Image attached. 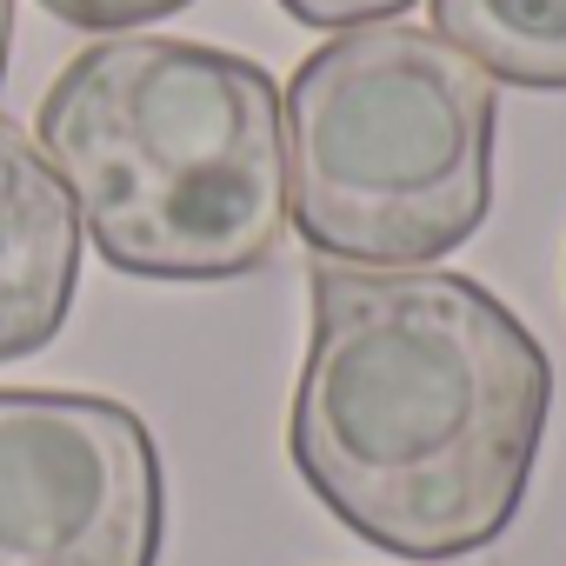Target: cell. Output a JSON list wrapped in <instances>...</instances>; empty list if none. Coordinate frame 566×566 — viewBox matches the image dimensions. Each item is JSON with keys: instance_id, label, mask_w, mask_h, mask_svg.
<instances>
[{"instance_id": "9c48e42d", "label": "cell", "mask_w": 566, "mask_h": 566, "mask_svg": "<svg viewBox=\"0 0 566 566\" xmlns=\"http://www.w3.org/2000/svg\"><path fill=\"white\" fill-rule=\"evenodd\" d=\"M8 54H14V0H0V81H8Z\"/></svg>"}, {"instance_id": "5b68a950", "label": "cell", "mask_w": 566, "mask_h": 566, "mask_svg": "<svg viewBox=\"0 0 566 566\" xmlns=\"http://www.w3.org/2000/svg\"><path fill=\"white\" fill-rule=\"evenodd\" d=\"M81 287V213L21 120L0 114V367L41 354Z\"/></svg>"}, {"instance_id": "3957f363", "label": "cell", "mask_w": 566, "mask_h": 566, "mask_svg": "<svg viewBox=\"0 0 566 566\" xmlns=\"http://www.w3.org/2000/svg\"><path fill=\"white\" fill-rule=\"evenodd\" d=\"M493 81L433 28L374 21L314 48L280 101L287 220L321 260L433 266L493 207Z\"/></svg>"}, {"instance_id": "7a4b0ae2", "label": "cell", "mask_w": 566, "mask_h": 566, "mask_svg": "<svg viewBox=\"0 0 566 566\" xmlns=\"http://www.w3.org/2000/svg\"><path fill=\"white\" fill-rule=\"evenodd\" d=\"M41 154L127 280H247L287 233V134L247 54L107 34L41 94Z\"/></svg>"}, {"instance_id": "277c9868", "label": "cell", "mask_w": 566, "mask_h": 566, "mask_svg": "<svg viewBox=\"0 0 566 566\" xmlns=\"http://www.w3.org/2000/svg\"><path fill=\"white\" fill-rule=\"evenodd\" d=\"M167 467L107 394L0 387V566H160Z\"/></svg>"}, {"instance_id": "6da1fadb", "label": "cell", "mask_w": 566, "mask_h": 566, "mask_svg": "<svg viewBox=\"0 0 566 566\" xmlns=\"http://www.w3.org/2000/svg\"><path fill=\"white\" fill-rule=\"evenodd\" d=\"M287 453L367 546L460 559L493 546L539 467L553 360L526 321L447 266H314Z\"/></svg>"}, {"instance_id": "ba28073f", "label": "cell", "mask_w": 566, "mask_h": 566, "mask_svg": "<svg viewBox=\"0 0 566 566\" xmlns=\"http://www.w3.org/2000/svg\"><path fill=\"white\" fill-rule=\"evenodd\" d=\"M301 28H374V21H394L407 14L413 0H280Z\"/></svg>"}, {"instance_id": "8992f818", "label": "cell", "mask_w": 566, "mask_h": 566, "mask_svg": "<svg viewBox=\"0 0 566 566\" xmlns=\"http://www.w3.org/2000/svg\"><path fill=\"white\" fill-rule=\"evenodd\" d=\"M433 34L486 81L566 94V0H433Z\"/></svg>"}, {"instance_id": "52a82bcc", "label": "cell", "mask_w": 566, "mask_h": 566, "mask_svg": "<svg viewBox=\"0 0 566 566\" xmlns=\"http://www.w3.org/2000/svg\"><path fill=\"white\" fill-rule=\"evenodd\" d=\"M41 8L67 28H87V34H120V28H140V21H160V14H187L193 0H41Z\"/></svg>"}]
</instances>
